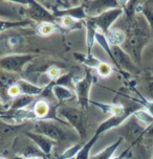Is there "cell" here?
I'll list each match as a JSON object with an SVG mask.
<instances>
[{
    "label": "cell",
    "instance_id": "cell-28",
    "mask_svg": "<svg viewBox=\"0 0 153 159\" xmlns=\"http://www.w3.org/2000/svg\"><path fill=\"white\" fill-rule=\"evenodd\" d=\"M60 21V26L66 30H80L83 26L82 21H79L76 19H73L72 17L64 16L58 19Z\"/></svg>",
    "mask_w": 153,
    "mask_h": 159
},
{
    "label": "cell",
    "instance_id": "cell-29",
    "mask_svg": "<svg viewBox=\"0 0 153 159\" xmlns=\"http://www.w3.org/2000/svg\"><path fill=\"white\" fill-rule=\"evenodd\" d=\"M133 115H134V117L137 118L141 125H144V126L147 128L153 125V116L150 114L147 110L144 109V108L143 109L137 110V112H134Z\"/></svg>",
    "mask_w": 153,
    "mask_h": 159
},
{
    "label": "cell",
    "instance_id": "cell-45",
    "mask_svg": "<svg viewBox=\"0 0 153 159\" xmlns=\"http://www.w3.org/2000/svg\"><path fill=\"white\" fill-rule=\"evenodd\" d=\"M25 159H46V158H42V157H30V158H25Z\"/></svg>",
    "mask_w": 153,
    "mask_h": 159
},
{
    "label": "cell",
    "instance_id": "cell-40",
    "mask_svg": "<svg viewBox=\"0 0 153 159\" xmlns=\"http://www.w3.org/2000/svg\"><path fill=\"white\" fill-rule=\"evenodd\" d=\"M129 152H130V148H128V149H126L125 151H123L120 155L117 156V157H112L111 159H125V158L127 157V156H128Z\"/></svg>",
    "mask_w": 153,
    "mask_h": 159
},
{
    "label": "cell",
    "instance_id": "cell-26",
    "mask_svg": "<svg viewBox=\"0 0 153 159\" xmlns=\"http://www.w3.org/2000/svg\"><path fill=\"white\" fill-rule=\"evenodd\" d=\"M98 138H99L98 135L93 134L92 137L82 146L81 150L78 152V154L76 155L75 159H90V152H91L93 146L97 143Z\"/></svg>",
    "mask_w": 153,
    "mask_h": 159
},
{
    "label": "cell",
    "instance_id": "cell-48",
    "mask_svg": "<svg viewBox=\"0 0 153 159\" xmlns=\"http://www.w3.org/2000/svg\"><path fill=\"white\" fill-rule=\"evenodd\" d=\"M151 159H153V154H152V158H151Z\"/></svg>",
    "mask_w": 153,
    "mask_h": 159
},
{
    "label": "cell",
    "instance_id": "cell-23",
    "mask_svg": "<svg viewBox=\"0 0 153 159\" xmlns=\"http://www.w3.org/2000/svg\"><path fill=\"white\" fill-rule=\"evenodd\" d=\"M35 98L30 95H24L20 94L19 96H17L12 101V104L10 105L8 109L11 110H21V109H26L30 104L34 103Z\"/></svg>",
    "mask_w": 153,
    "mask_h": 159
},
{
    "label": "cell",
    "instance_id": "cell-15",
    "mask_svg": "<svg viewBox=\"0 0 153 159\" xmlns=\"http://www.w3.org/2000/svg\"><path fill=\"white\" fill-rule=\"evenodd\" d=\"M16 85L18 86L21 94L34 96V98H36V96H38V95H41L44 91V87L36 85L24 79H18L16 82Z\"/></svg>",
    "mask_w": 153,
    "mask_h": 159
},
{
    "label": "cell",
    "instance_id": "cell-2",
    "mask_svg": "<svg viewBox=\"0 0 153 159\" xmlns=\"http://www.w3.org/2000/svg\"><path fill=\"white\" fill-rule=\"evenodd\" d=\"M67 124L56 119H42V120L34 121V132L42 134L50 138L56 143H64V141H75L80 139L78 134H73L66 127Z\"/></svg>",
    "mask_w": 153,
    "mask_h": 159
},
{
    "label": "cell",
    "instance_id": "cell-10",
    "mask_svg": "<svg viewBox=\"0 0 153 159\" xmlns=\"http://www.w3.org/2000/svg\"><path fill=\"white\" fill-rule=\"evenodd\" d=\"M111 50L118 68H122L130 73H137L140 71L134 61L124 50V48H122L121 46H111Z\"/></svg>",
    "mask_w": 153,
    "mask_h": 159
},
{
    "label": "cell",
    "instance_id": "cell-21",
    "mask_svg": "<svg viewBox=\"0 0 153 159\" xmlns=\"http://www.w3.org/2000/svg\"><path fill=\"white\" fill-rule=\"evenodd\" d=\"M105 36L108 40L110 46H121L126 41V33L120 28L112 27Z\"/></svg>",
    "mask_w": 153,
    "mask_h": 159
},
{
    "label": "cell",
    "instance_id": "cell-36",
    "mask_svg": "<svg viewBox=\"0 0 153 159\" xmlns=\"http://www.w3.org/2000/svg\"><path fill=\"white\" fill-rule=\"evenodd\" d=\"M46 75L47 78L50 80V82H55L56 80H58L61 75V69L57 66H50L46 71Z\"/></svg>",
    "mask_w": 153,
    "mask_h": 159
},
{
    "label": "cell",
    "instance_id": "cell-31",
    "mask_svg": "<svg viewBox=\"0 0 153 159\" xmlns=\"http://www.w3.org/2000/svg\"><path fill=\"white\" fill-rule=\"evenodd\" d=\"M153 2L148 1L144 2L143 11H141V15L145 18V20L148 23L149 27L153 30Z\"/></svg>",
    "mask_w": 153,
    "mask_h": 159
},
{
    "label": "cell",
    "instance_id": "cell-8",
    "mask_svg": "<svg viewBox=\"0 0 153 159\" xmlns=\"http://www.w3.org/2000/svg\"><path fill=\"white\" fill-rule=\"evenodd\" d=\"M26 14L30 17V20L33 22H38V24L43 22H53L57 23L58 19L53 16L50 11L47 10L41 2L38 1H27Z\"/></svg>",
    "mask_w": 153,
    "mask_h": 159
},
{
    "label": "cell",
    "instance_id": "cell-12",
    "mask_svg": "<svg viewBox=\"0 0 153 159\" xmlns=\"http://www.w3.org/2000/svg\"><path fill=\"white\" fill-rule=\"evenodd\" d=\"M24 134L35 143L36 147H38L39 149H40V151L43 153L45 156L49 155L53 151V147L56 146V141L52 140L50 138L46 137V136H44L42 134H39V133L27 131V132H25Z\"/></svg>",
    "mask_w": 153,
    "mask_h": 159
},
{
    "label": "cell",
    "instance_id": "cell-13",
    "mask_svg": "<svg viewBox=\"0 0 153 159\" xmlns=\"http://www.w3.org/2000/svg\"><path fill=\"white\" fill-rule=\"evenodd\" d=\"M53 14L57 19L64 16H68L73 19L79 20V21H85V20L88 18L85 2H82L80 5H75V7L67 8V10H57L55 12H53Z\"/></svg>",
    "mask_w": 153,
    "mask_h": 159
},
{
    "label": "cell",
    "instance_id": "cell-3",
    "mask_svg": "<svg viewBox=\"0 0 153 159\" xmlns=\"http://www.w3.org/2000/svg\"><path fill=\"white\" fill-rule=\"evenodd\" d=\"M57 113L66 120V124H68L72 130H75L80 139L86 136L87 124L83 110L70 106H61L57 109Z\"/></svg>",
    "mask_w": 153,
    "mask_h": 159
},
{
    "label": "cell",
    "instance_id": "cell-47",
    "mask_svg": "<svg viewBox=\"0 0 153 159\" xmlns=\"http://www.w3.org/2000/svg\"><path fill=\"white\" fill-rule=\"evenodd\" d=\"M0 159H7V158H5V157H0Z\"/></svg>",
    "mask_w": 153,
    "mask_h": 159
},
{
    "label": "cell",
    "instance_id": "cell-34",
    "mask_svg": "<svg viewBox=\"0 0 153 159\" xmlns=\"http://www.w3.org/2000/svg\"><path fill=\"white\" fill-rule=\"evenodd\" d=\"M22 156L24 158H30V157H42L44 158L45 155L40 151L38 147L36 146H27L24 148V151L22 153Z\"/></svg>",
    "mask_w": 153,
    "mask_h": 159
},
{
    "label": "cell",
    "instance_id": "cell-5",
    "mask_svg": "<svg viewBox=\"0 0 153 159\" xmlns=\"http://www.w3.org/2000/svg\"><path fill=\"white\" fill-rule=\"evenodd\" d=\"M133 102H134L133 104L125 107L126 112L124 113V114L118 115V116H110L109 118H107L106 120H104L103 123H101L98 126L95 134L100 137V136L102 134H104L105 132L109 131V130H112V129H115V128L121 127L122 125H123L127 119L130 117V116L134 114V112H137V110H140V109H143V107H141L138 103H137L134 99H133Z\"/></svg>",
    "mask_w": 153,
    "mask_h": 159
},
{
    "label": "cell",
    "instance_id": "cell-43",
    "mask_svg": "<svg viewBox=\"0 0 153 159\" xmlns=\"http://www.w3.org/2000/svg\"><path fill=\"white\" fill-rule=\"evenodd\" d=\"M8 108H7V106L5 105H3L0 102V112H2V111H5V110H7Z\"/></svg>",
    "mask_w": 153,
    "mask_h": 159
},
{
    "label": "cell",
    "instance_id": "cell-30",
    "mask_svg": "<svg viewBox=\"0 0 153 159\" xmlns=\"http://www.w3.org/2000/svg\"><path fill=\"white\" fill-rule=\"evenodd\" d=\"M75 82L76 79L73 78L72 73H65V75H62L58 80H56L53 82V85H59V86H63V87H67L69 89H73L75 88Z\"/></svg>",
    "mask_w": 153,
    "mask_h": 159
},
{
    "label": "cell",
    "instance_id": "cell-4",
    "mask_svg": "<svg viewBox=\"0 0 153 159\" xmlns=\"http://www.w3.org/2000/svg\"><path fill=\"white\" fill-rule=\"evenodd\" d=\"M34 55L30 53H17L7 55L0 58V69L7 73H21L27 64L34 60Z\"/></svg>",
    "mask_w": 153,
    "mask_h": 159
},
{
    "label": "cell",
    "instance_id": "cell-7",
    "mask_svg": "<svg viewBox=\"0 0 153 159\" xmlns=\"http://www.w3.org/2000/svg\"><path fill=\"white\" fill-rule=\"evenodd\" d=\"M124 14V11L122 7L110 8L108 11H105L102 14L95 17H90V20L95 23L99 32L106 35L109 32V30L112 28V25L120 17Z\"/></svg>",
    "mask_w": 153,
    "mask_h": 159
},
{
    "label": "cell",
    "instance_id": "cell-33",
    "mask_svg": "<svg viewBox=\"0 0 153 159\" xmlns=\"http://www.w3.org/2000/svg\"><path fill=\"white\" fill-rule=\"evenodd\" d=\"M17 79L11 73H7V75L0 76V88L3 90L4 92H7V90L11 86H13L14 84H16Z\"/></svg>",
    "mask_w": 153,
    "mask_h": 159
},
{
    "label": "cell",
    "instance_id": "cell-18",
    "mask_svg": "<svg viewBox=\"0 0 153 159\" xmlns=\"http://www.w3.org/2000/svg\"><path fill=\"white\" fill-rule=\"evenodd\" d=\"M85 23V28H86V46H87V55H92L91 50L93 45L95 43V36L97 33L99 32L97 26L95 25V23L90 20L89 18H87L84 21Z\"/></svg>",
    "mask_w": 153,
    "mask_h": 159
},
{
    "label": "cell",
    "instance_id": "cell-38",
    "mask_svg": "<svg viewBox=\"0 0 153 159\" xmlns=\"http://www.w3.org/2000/svg\"><path fill=\"white\" fill-rule=\"evenodd\" d=\"M7 94L8 95V98H17V96H19L21 94L20 93V90H19V88L18 86H17L16 84H14L13 86H11L7 90Z\"/></svg>",
    "mask_w": 153,
    "mask_h": 159
},
{
    "label": "cell",
    "instance_id": "cell-14",
    "mask_svg": "<svg viewBox=\"0 0 153 159\" xmlns=\"http://www.w3.org/2000/svg\"><path fill=\"white\" fill-rule=\"evenodd\" d=\"M23 127V124H10L0 119V144H4L12 140Z\"/></svg>",
    "mask_w": 153,
    "mask_h": 159
},
{
    "label": "cell",
    "instance_id": "cell-24",
    "mask_svg": "<svg viewBox=\"0 0 153 159\" xmlns=\"http://www.w3.org/2000/svg\"><path fill=\"white\" fill-rule=\"evenodd\" d=\"M61 26L58 23H53V22H43L37 25L36 27V33L39 36L42 37H47L50 36L53 34L57 33L58 30H60Z\"/></svg>",
    "mask_w": 153,
    "mask_h": 159
},
{
    "label": "cell",
    "instance_id": "cell-20",
    "mask_svg": "<svg viewBox=\"0 0 153 159\" xmlns=\"http://www.w3.org/2000/svg\"><path fill=\"white\" fill-rule=\"evenodd\" d=\"M123 140H124V138L121 136V137H118L117 141L109 144L108 147H106L105 149L102 150V151L97 153V154L90 155V159H111L113 157V154H114L115 151L118 149V147L123 143Z\"/></svg>",
    "mask_w": 153,
    "mask_h": 159
},
{
    "label": "cell",
    "instance_id": "cell-22",
    "mask_svg": "<svg viewBox=\"0 0 153 159\" xmlns=\"http://www.w3.org/2000/svg\"><path fill=\"white\" fill-rule=\"evenodd\" d=\"M73 57H75V59L76 61L80 62L81 64H83L84 66H87L88 68H92V69H97L101 65L102 62H103L93 55H87V53L75 52L73 53Z\"/></svg>",
    "mask_w": 153,
    "mask_h": 159
},
{
    "label": "cell",
    "instance_id": "cell-19",
    "mask_svg": "<svg viewBox=\"0 0 153 159\" xmlns=\"http://www.w3.org/2000/svg\"><path fill=\"white\" fill-rule=\"evenodd\" d=\"M52 93L57 101L60 102V103L72 101V98H76L75 91L72 89H69V88L63 86H59V85H53V82Z\"/></svg>",
    "mask_w": 153,
    "mask_h": 159
},
{
    "label": "cell",
    "instance_id": "cell-17",
    "mask_svg": "<svg viewBox=\"0 0 153 159\" xmlns=\"http://www.w3.org/2000/svg\"><path fill=\"white\" fill-rule=\"evenodd\" d=\"M90 104L95 107H98L99 109L102 110V111L105 113V114H109L110 116L122 115L126 112V108L124 107L123 105L99 103V102H95V101H90Z\"/></svg>",
    "mask_w": 153,
    "mask_h": 159
},
{
    "label": "cell",
    "instance_id": "cell-35",
    "mask_svg": "<svg viewBox=\"0 0 153 159\" xmlns=\"http://www.w3.org/2000/svg\"><path fill=\"white\" fill-rule=\"evenodd\" d=\"M113 71L112 66L108 63H105L102 62L101 65L97 68V72L101 78H107V76L111 75V73Z\"/></svg>",
    "mask_w": 153,
    "mask_h": 159
},
{
    "label": "cell",
    "instance_id": "cell-16",
    "mask_svg": "<svg viewBox=\"0 0 153 159\" xmlns=\"http://www.w3.org/2000/svg\"><path fill=\"white\" fill-rule=\"evenodd\" d=\"M32 110L36 116L37 120L50 119L49 115H52V106H50L49 102L46 101V99L41 98L36 101Z\"/></svg>",
    "mask_w": 153,
    "mask_h": 159
},
{
    "label": "cell",
    "instance_id": "cell-37",
    "mask_svg": "<svg viewBox=\"0 0 153 159\" xmlns=\"http://www.w3.org/2000/svg\"><path fill=\"white\" fill-rule=\"evenodd\" d=\"M134 101L140 104L144 109L147 110L153 116V101H147L144 98H141V101H137V99H134Z\"/></svg>",
    "mask_w": 153,
    "mask_h": 159
},
{
    "label": "cell",
    "instance_id": "cell-11",
    "mask_svg": "<svg viewBox=\"0 0 153 159\" xmlns=\"http://www.w3.org/2000/svg\"><path fill=\"white\" fill-rule=\"evenodd\" d=\"M86 5V12L88 18L90 17H95L102 14L105 11H108L110 8H117L122 7L120 5V1H89L85 2Z\"/></svg>",
    "mask_w": 153,
    "mask_h": 159
},
{
    "label": "cell",
    "instance_id": "cell-41",
    "mask_svg": "<svg viewBox=\"0 0 153 159\" xmlns=\"http://www.w3.org/2000/svg\"><path fill=\"white\" fill-rule=\"evenodd\" d=\"M145 135L147 137H153V125H151L150 127L147 128V131L145 133Z\"/></svg>",
    "mask_w": 153,
    "mask_h": 159
},
{
    "label": "cell",
    "instance_id": "cell-44",
    "mask_svg": "<svg viewBox=\"0 0 153 159\" xmlns=\"http://www.w3.org/2000/svg\"><path fill=\"white\" fill-rule=\"evenodd\" d=\"M13 159H25V158L22 155H18V156H15V157H14Z\"/></svg>",
    "mask_w": 153,
    "mask_h": 159
},
{
    "label": "cell",
    "instance_id": "cell-27",
    "mask_svg": "<svg viewBox=\"0 0 153 159\" xmlns=\"http://www.w3.org/2000/svg\"><path fill=\"white\" fill-rule=\"evenodd\" d=\"M95 42L100 45V46L103 48L104 52L107 53V56L109 57L110 60L112 61V63L115 65V66H118L117 65V62H115V59L114 57H113V53H112V50H111V46H110L108 40H107L106 36L104 35V34H102L101 32H98L97 33V36H95Z\"/></svg>",
    "mask_w": 153,
    "mask_h": 159
},
{
    "label": "cell",
    "instance_id": "cell-32",
    "mask_svg": "<svg viewBox=\"0 0 153 159\" xmlns=\"http://www.w3.org/2000/svg\"><path fill=\"white\" fill-rule=\"evenodd\" d=\"M82 146H83V144H81V143L73 144V146L69 147L68 149L65 150V151L56 159H72V158H75L76 155L78 154V152L81 150Z\"/></svg>",
    "mask_w": 153,
    "mask_h": 159
},
{
    "label": "cell",
    "instance_id": "cell-25",
    "mask_svg": "<svg viewBox=\"0 0 153 159\" xmlns=\"http://www.w3.org/2000/svg\"><path fill=\"white\" fill-rule=\"evenodd\" d=\"M11 4H12V2H0V17L10 19V21H18V20H15V18L19 16V13L16 11L15 7H11Z\"/></svg>",
    "mask_w": 153,
    "mask_h": 159
},
{
    "label": "cell",
    "instance_id": "cell-42",
    "mask_svg": "<svg viewBox=\"0 0 153 159\" xmlns=\"http://www.w3.org/2000/svg\"><path fill=\"white\" fill-rule=\"evenodd\" d=\"M147 88H148V92H149V94L151 95V98H153V82H148V85H147Z\"/></svg>",
    "mask_w": 153,
    "mask_h": 159
},
{
    "label": "cell",
    "instance_id": "cell-9",
    "mask_svg": "<svg viewBox=\"0 0 153 159\" xmlns=\"http://www.w3.org/2000/svg\"><path fill=\"white\" fill-rule=\"evenodd\" d=\"M123 125V136L122 137L124 139H127L132 144L137 143L143 135H145L147 131V127L141 125L134 117V115L130 116Z\"/></svg>",
    "mask_w": 153,
    "mask_h": 159
},
{
    "label": "cell",
    "instance_id": "cell-46",
    "mask_svg": "<svg viewBox=\"0 0 153 159\" xmlns=\"http://www.w3.org/2000/svg\"><path fill=\"white\" fill-rule=\"evenodd\" d=\"M147 80H148V82H153V75L148 76V78H147Z\"/></svg>",
    "mask_w": 153,
    "mask_h": 159
},
{
    "label": "cell",
    "instance_id": "cell-1",
    "mask_svg": "<svg viewBox=\"0 0 153 159\" xmlns=\"http://www.w3.org/2000/svg\"><path fill=\"white\" fill-rule=\"evenodd\" d=\"M130 26L128 28V33L126 34L125 41V52L131 57L133 61L141 64V52L148 42L149 39V25L147 23L145 18H138L134 17V19L129 21Z\"/></svg>",
    "mask_w": 153,
    "mask_h": 159
},
{
    "label": "cell",
    "instance_id": "cell-39",
    "mask_svg": "<svg viewBox=\"0 0 153 159\" xmlns=\"http://www.w3.org/2000/svg\"><path fill=\"white\" fill-rule=\"evenodd\" d=\"M22 42V38L20 36H11L7 39V44L10 47H16L19 46Z\"/></svg>",
    "mask_w": 153,
    "mask_h": 159
},
{
    "label": "cell",
    "instance_id": "cell-6",
    "mask_svg": "<svg viewBox=\"0 0 153 159\" xmlns=\"http://www.w3.org/2000/svg\"><path fill=\"white\" fill-rule=\"evenodd\" d=\"M93 83H95V76L90 72V70H86L85 76H83L82 79L76 80L75 82L73 91H75L76 98L78 99V103L80 104L83 110L88 109V106L90 104V90H91Z\"/></svg>",
    "mask_w": 153,
    "mask_h": 159
}]
</instances>
